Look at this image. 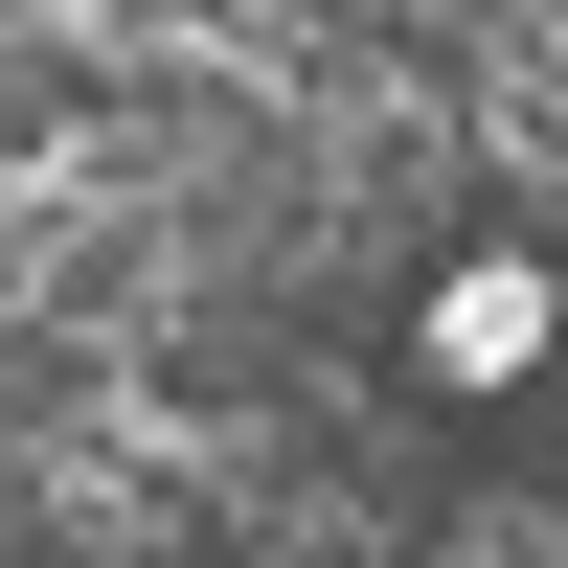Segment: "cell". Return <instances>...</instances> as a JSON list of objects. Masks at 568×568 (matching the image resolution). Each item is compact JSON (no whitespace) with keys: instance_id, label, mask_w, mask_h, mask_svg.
<instances>
[{"instance_id":"6da1fadb","label":"cell","mask_w":568,"mask_h":568,"mask_svg":"<svg viewBox=\"0 0 568 568\" xmlns=\"http://www.w3.org/2000/svg\"><path fill=\"white\" fill-rule=\"evenodd\" d=\"M568 342V296L524 251H478V273H433V387H524V364Z\"/></svg>"}]
</instances>
